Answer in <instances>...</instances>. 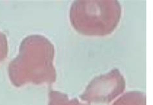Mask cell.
<instances>
[{"label":"cell","instance_id":"6da1fadb","mask_svg":"<svg viewBox=\"0 0 153 105\" xmlns=\"http://www.w3.org/2000/svg\"><path fill=\"white\" fill-rule=\"evenodd\" d=\"M54 47L49 40L41 35H31L24 39L19 54L10 63L9 76L15 86L28 82H52L56 79L53 66Z\"/></svg>","mask_w":153,"mask_h":105},{"label":"cell","instance_id":"277c9868","mask_svg":"<svg viewBox=\"0 0 153 105\" xmlns=\"http://www.w3.org/2000/svg\"><path fill=\"white\" fill-rule=\"evenodd\" d=\"M9 52L8 41L6 35L0 31V62L5 60Z\"/></svg>","mask_w":153,"mask_h":105},{"label":"cell","instance_id":"3957f363","mask_svg":"<svg viewBox=\"0 0 153 105\" xmlns=\"http://www.w3.org/2000/svg\"><path fill=\"white\" fill-rule=\"evenodd\" d=\"M49 105H77L75 102L68 99L67 96L62 93L52 92L50 93Z\"/></svg>","mask_w":153,"mask_h":105},{"label":"cell","instance_id":"7a4b0ae2","mask_svg":"<svg viewBox=\"0 0 153 105\" xmlns=\"http://www.w3.org/2000/svg\"><path fill=\"white\" fill-rule=\"evenodd\" d=\"M121 8L117 1H76L72 5L70 20L80 33L105 35L120 22Z\"/></svg>","mask_w":153,"mask_h":105}]
</instances>
